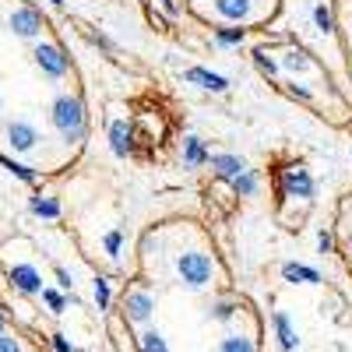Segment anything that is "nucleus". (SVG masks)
I'll list each match as a JSON object with an SVG mask.
<instances>
[{"mask_svg": "<svg viewBox=\"0 0 352 352\" xmlns=\"http://www.w3.org/2000/svg\"><path fill=\"white\" fill-rule=\"evenodd\" d=\"M232 190H236L240 197H254L257 194V173H250V169H243L236 180H232Z\"/></svg>", "mask_w": 352, "mask_h": 352, "instance_id": "obj_8", "label": "nucleus"}, {"mask_svg": "<svg viewBox=\"0 0 352 352\" xmlns=\"http://www.w3.org/2000/svg\"><path fill=\"white\" fill-rule=\"evenodd\" d=\"M204 159H208V152H204V144H201V138H187V148H184V162L194 169V166H201Z\"/></svg>", "mask_w": 352, "mask_h": 352, "instance_id": "obj_9", "label": "nucleus"}, {"mask_svg": "<svg viewBox=\"0 0 352 352\" xmlns=\"http://www.w3.org/2000/svg\"><path fill=\"white\" fill-rule=\"evenodd\" d=\"M109 141H113V152L116 155H127L131 152V127L124 120H113L109 124Z\"/></svg>", "mask_w": 352, "mask_h": 352, "instance_id": "obj_7", "label": "nucleus"}, {"mask_svg": "<svg viewBox=\"0 0 352 352\" xmlns=\"http://www.w3.org/2000/svg\"><path fill=\"white\" fill-rule=\"evenodd\" d=\"M53 345H56V352H71V345H67V338H60V335H56V338H53Z\"/></svg>", "mask_w": 352, "mask_h": 352, "instance_id": "obj_21", "label": "nucleus"}, {"mask_svg": "<svg viewBox=\"0 0 352 352\" xmlns=\"http://www.w3.org/2000/svg\"><path fill=\"white\" fill-rule=\"evenodd\" d=\"M219 352H254V342L250 338H226L219 345Z\"/></svg>", "mask_w": 352, "mask_h": 352, "instance_id": "obj_14", "label": "nucleus"}, {"mask_svg": "<svg viewBox=\"0 0 352 352\" xmlns=\"http://www.w3.org/2000/svg\"><path fill=\"white\" fill-rule=\"evenodd\" d=\"M184 78L187 81H197L201 88H208V92H226V88H229V81L222 74H212V71H204V67H187Z\"/></svg>", "mask_w": 352, "mask_h": 352, "instance_id": "obj_5", "label": "nucleus"}, {"mask_svg": "<svg viewBox=\"0 0 352 352\" xmlns=\"http://www.w3.org/2000/svg\"><path fill=\"white\" fill-rule=\"evenodd\" d=\"M14 282H18V289H25V292H36V289H39L36 268H14Z\"/></svg>", "mask_w": 352, "mask_h": 352, "instance_id": "obj_12", "label": "nucleus"}, {"mask_svg": "<svg viewBox=\"0 0 352 352\" xmlns=\"http://www.w3.org/2000/svg\"><path fill=\"white\" fill-rule=\"evenodd\" d=\"M124 307H127V317L141 324V320H148V317H152V307H155V303H152L148 292H131V296L124 300Z\"/></svg>", "mask_w": 352, "mask_h": 352, "instance_id": "obj_3", "label": "nucleus"}, {"mask_svg": "<svg viewBox=\"0 0 352 352\" xmlns=\"http://www.w3.org/2000/svg\"><path fill=\"white\" fill-rule=\"evenodd\" d=\"M141 352H169V349H166V338L159 331H144L141 335Z\"/></svg>", "mask_w": 352, "mask_h": 352, "instance_id": "obj_13", "label": "nucleus"}, {"mask_svg": "<svg viewBox=\"0 0 352 352\" xmlns=\"http://www.w3.org/2000/svg\"><path fill=\"white\" fill-rule=\"evenodd\" d=\"M0 331H4V317H0Z\"/></svg>", "mask_w": 352, "mask_h": 352, "instance_id": "obj_23", "label": "nucleus"}, {"mask_svg": "<svg viewBox=\"0 0 352 352\" xmlns=\"http://www.w3.org/2000/svg\"><path fill=\"white\" fill-rule=\"evenodd\" d=\"M46 303H50L53 310H60V307H64V300H60V296H56V292H53V289H46Z\"/></svg>", "mask_w": 352, "mask_h": 352, "instance_id": "obj_20", "label": "nucleus"}, {"mask_svg": "<svg viewBox=\"0 0 352 352\" xmlns=\"http://www.w3.org/2000/svg\"><path fill=\"white\" fill-rule=\"evenodd\" d=\"M96 300H99V307H106V303H109V289H106V282H102V278L96 282Z\"/></svg>", "mask_w": 352, "mask_h": 352, "instance_id": "obj_19", "label": "nucleus"}, {"mask_svg": "<svg viewBox=\"0 0 352 352\" xmlns=\"http://www.w3.org/2000/svg\"><path fill=\"white\" fill-rule=\"evenodd\" d=\"M208 162H212L215 176H222V180H236V176L247 169L243 159H236V155H208Z\"/></svg>", "mask_w": 352, "mask_h": 352, "instance_id": "obj_4", "label": "nucleus"}, {"mask_svg": "<svg viewBox=\"0 0 352 352\" xmlns=\"http://www.w3.org/2000/svg\"><path fill=\"white\" fill-rule=\"evenodd\" d=\"M282 275H285L289 282H320V275H317L314 268H303V264H285Z\"/></svg>", "mask_w": 352, "mask_h": 352, "instance_id": "obj_10", "label": "nucleus"}, {"mask_svg": "<svg viewBox=\"0 0 352 352\" xmlns=\"http://www.w3.org/2000/svg\"><path fill=\"white\" fill-rule=\"evenodd\" d=\"M0 352H21V345L14 338H8L4 331H0Z\"/></svg>", "mask_w": 352, "mask_h": 352, "instance_id": "obj_18", "label": "nucleus"}, {"mask_svg": "<svg viewBox=\"0 0 352 352\" xmlns=\"http://www.w3.org/2000/svg\"><path fill=\"white\" fill-rule=\"evenodd\" d=\"M176 272H180V278L190 285V289H201L212 282V257L208 254H180V261H176Z\"/></svg>", "mask_w": 352, "mask_h": 352, "instance_id": "obj_1", "label": "nucleus"}, {"mask_svg": "<svg viewBox=\"0 0 352 352\" xmlns=\"http://www.w3.org/2000/svg\"><path fill=\"white\" fill-rule=\"evenodd\" d=\"M275 331H278V338H282V349H296V331H292V324H289L285 314H275Z\"/></svg>", "mask_w": 352, "mask_h": 352, "instance_id": "obj_11", "label": "nucleus"}, {"mask_svg": "<svg viewBox=\"0 0 352 352\" xmlns=\"http://www.w3.org/2000/svg\"><path fill=\"white\" fill-rule=\"evenodd\" d=\"M250 8H254V0H215V14L229 25H236V21H247L250 18Z\"/></svg>", "mask_w": 352, "mask_h": 352, "instance_id": "obj_2", "label": "nucleus"}, {"mask_svg": "<svg viewBox=\"0 0 352 352\" xmlns=\"http://www.w3.org/2000/svg\"><path fill=\"white\" fill-rule=\"evenodd\" d=\"M314 18H317V25H320V32H331V11H328L324 4L314 11Z\"/></svg>", "mask_w": 352, "mask_h": 352, "instance_id": "obj_16", "label": "nucleus"}, {"mask_svg": "<svg viewBox=\"0 0 352 352\" xmlns=\"http://www.w3.org/2000/svg\"><path fill=\"white\" fill-rule=\"evenodd\" d=\"M219 43H226V46H240L243 43V28H219Z\"/></svg>", "mask_w": 352, "mask_h": 352, "instance_id": "obj_15", "label": "nucleus"}, {"mask_svg": "<svg viewBox=\"0 0 352 352\" xmlns=\"http://www.w3.org/2000/svg\"><path fill=\"white\" fill-rule=\"evenodd\" d=\"M285 187L296 197H314V180H310L307 169H289L285 173Z\"/></svg>", "mask_w": 352, "mask_h": 352, "instance_id": "obj_6", "label": "nucleus"}, {"mask_svg": "<svg viewBox=\"0 0 352 352\" xmlns=\"http://www.w3.org/2000/svg\"><path fill=\"white\" fill-rule=\"evenodd\" d=\"M120 247H124V236H120V232H106V250L116 257V254H120Z\"/></svg>", "mask_w": 352, "mask_h": 352, "instance_id": "obj_17", "label": "nucleus"}, {"mask_svg": "<svg viewBox=\"0 0 352 352\" xmlns=\"http://www.w3.org/2000/svg\"><path fill=\"white\" fill-rule=\"evenodd\" d=\"M159 4H162V8L169 11V14H176V4H173V0H159Z\"/></svg>", "mask_w": 352, "mask_h": 352, "instance_id": "obj_22", "label": "nucleus"}]
</instances>
